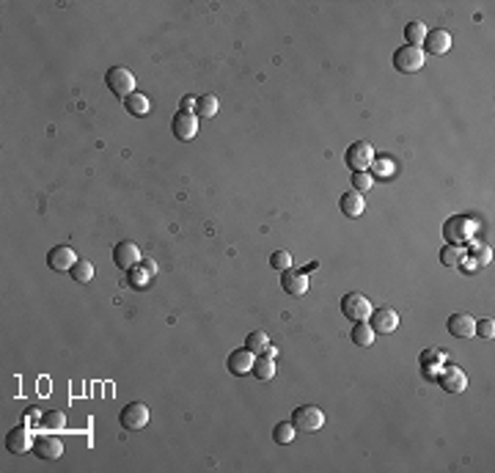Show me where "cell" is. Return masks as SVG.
Returning <instances> with one entry per match:
<instances>
[{
  "label": "cell",
  "mask_w": 495,
  "mask_h": 473,
  "mask_svg": "<svg viewBox=\"0 0 495 473\" xmlns=\"http://www.w3.org/2000/svg\"><path fill=\"white\" fill-rule=\"evenodd\" d=\"M424 63H427V55H424L421 47L405 44V47H399V50L394 52V66H396L402 74H416V72L424 69Z\"/></svg>",
  "instance_id": "obj_1"
},
{
  "label": "cell",
  "mask_w": 495,
  "mask_h": 473,
  "mask_svg": "<svg viewBox=\"0 0 495 473\" xmlns=\"http://www.w3.org/2000/svg\"><path fill=\"white\" fill-rule=\"evenodd\" d=\"M341 311H344V316H347L350 322H369V316H372L374 305L369 303V297H366V294L350 292V294H344V297H341Z\"/></svg>",
  "instance_id": "obj_2"
},
{
  "label": "cell",
  "mask_w": 495,
  "mask_h": 473,
  "mask_svg": "<svg viewBox=\"0 0 495 473\" xmlns=\"http://www.w3.org/2000/svg\"><path fill=\"white\" fill-rule=\"evenodd\" d=\"M292 424L297 427V432L311 435V432L322 430L325 413H322L316 405H300V407H294V413H292Z\"/></svg>",
  "instance_id": "obj_3"
},
{
  "label": "cell",
  "mask_w": 495,
  "mask_h": 473,
  "mask_svg": "<svg viewBox=\"0 0 495 473\" xmlns=\"http://www.w3.org/2000/svg\"><path fill=\"white\" fill-rule=\"evenodd\" d=\"M474 232H476V223L468 218V215H454L446 221L443 226V236L452 242V245H465L474 239Z\"/></svg>",
  "instance_id": "obj_4"
},
{
  "label": "cell",
  "mask_w": 495,
  "mask_h": 473,
  "mask_svg": "<svg viewBox=\"0 0 495 473\" xmlns=\"http://www.w3.org/2000/svg\"><path fill=\"white\" fill-rule=\"evenodd\" d=\"M105 83H108V88L116 94V97H130V94H135V74L130 72V69H124V66H113L110 72H108V77H105Z\"/></svg>",
  "instance_id": "obj_5"
},
{
  "label": "cell",
  "mask_w": 495,
  "mask_h": 473,
  "mask_svg": "<svg viewBox=\"0 0 495 473\" xmlns=\"http://www.w3.org/2000/svg\"><path fill=\"white\" fill-rule=\"evenodd\" d=\"M344 160H347V165H350L352 174H355V171H366V168H372V163H374V149H372V143H366V141H355V143L347 149Z\"/></svg>",
  "instance_id": "obj_6"
},
{
  "label": "cell",
  "mask_w": 495,
  "mask_h": 473,
  "mask_svg": "<svg viewBox=\"0 0 495 473\" xmlns=\"http://www.w3.org/2000/svg\"><path fill=\"white\" fill-rule=\"evenodd\" d=\"M119 421H121V427H124L127 432H138V430H143V427L149 424V407H146L143 402H130V405L119 413Z\"/></svg>",
  "instance_id": "obj_7"
},
{
  "label": "cell",
  "mask_w": 495,
  "mask_h": 473,
  "mask_svg": "<svg viewBox=\"0 0 495 473\" xmlns=\"http://www.w3.org/2000/svg\"><path fill=\"white\" fill-rule=\"evenodd\" d=\"M438 383H441V388H443L446 394H463V391L468 388V374H465L460 366H443Z\"/></svg>",
  "instance_id": "obj_8"
},
{
  "label": "cell",
  "mask_w": 495,
  "mask_h": 473,
  "mask_svg": "<svg viewBox=\"0 0 495 473\" xmlns=\"http://www.w3.org/2000/svg\"><path fill=\"white\" fill-rule=\"evenodd\" d=\"M33 443H36V438L30 435V427L25 424V427H14L8 435H6V449L11 452V454H28V449H33Z\"/></svg>",
  "instance_id": "obj_9"
},
{
  "label": "cell",
  "mask_w": 495,
  "mask_h": 473,
  "mask_svg": "<svg viewBox=\"0 0 495 473\" xmlns=\"http://www.w3.org/2000/svg\"><path fill=\"white\" fill-rule=\"evenodd\" d=\"M171 127H174V135H176L179 141H193L196 132H199V116H196V113H185V110H179V113L174 116Z\"/></svg>",
  "instance_id": "obj_10"
},
{
  "label": "cell",
  "mask_w": 495,
  "mask_h": 473,
  "mask_svg": "<svg viewBox=\"0 0 495 473\" xmlns=\"http://www.w3.org/2000/svg\"><path fill=\"white\" fill-rule=\"evenodd\" d=\"M113 261H116V267H121V270L138 267V264H141V250H138V245H135V242H119V245L113 248Z\"/></svg>",
  "instance_id": "obj_11"
},
{
  "label": "cell",
  "mask_w": 495,
  "mask_h": 473,
  "mask_svg": "<svg viewBox=\"0 0 495 473\" xmlns=\"http://www.w3.org/2000/svg\"><path fill=\"white\" fill-rule=\"evenodd\" d=\"M74 261H77V253H74L69 245H58V248H52V250L47 253V264H50L55 272H69V270L74 267Z\"/></svg>",
  "instance_id": "obj_12"
},
{
  "label": "cell",
  "mask_w": 495,
  "mask_h": 473,
  "mask_svg": "<svg viewBox=\"0 0 495 473\" xmlns=\"http://www.w3.org/2000/svg\"><path fill=\"white\" fill-rule=\"evenodd\" d=\"M33 452L39 460H58L63 457V443L50 432V435H39L36 443H33Z\"/></svg>",
  "instance_id": "obj_13"
},
{
  "label": "cell",
  "mask_w": 495,
  "mask_h": 473,
  "mask_svg": "<svg viewBox=\"0 0 495 473\" xmlns=\"http://www.w3.org/2000/svg\"><path fill=\"white\" fill-rule=\"evenodd\" d=\"M424 47L430 55H446L449 47H452V33L443 30V28H435V30H427V39H424Z\"/></svg>",
  "instance_id": "obj_14"
},
{
  "label": "cell",
  "mask_w": 495,
  "mask_h": 473,
  "mask_svg": "<svg viewBox=\"0 0 495 473\" xmlns=\"http://www.w3.org/2000/svg\"><path fill=\"white\" fill-rule=\"evenodd\" d=\"M369 325H372L374 333H394L396 325H399V316H396V311H391V308H377V311H372Z\"/></svg>",
  "instance_id": "obj_15"
},
{
  "label": "cell",
  "mask_w": 495,
  "mask_h": 473,
  "mask_svg": "<svg viewBox=\"0 0 495 473\" xmlns=\"http://www.w3.org/2000/svg\"><path fill=\"white\" fill-rule=\"evenodd\" d=\"M446 325H449V333L454 339H471L476 333V319L471 314H452Z\"/></svg>",
  "instance_id": "obj_16"
},
{
  "label": "cell",
  "mask_w": 495,
  "mask_h": 473,
  "mask_svg": "<svg viewBox=\"0 0 495 473\" xmlns=\"http://www.w3.org/2000/svg\"><path fill=\"white\" fill-rule=\"evenodd\" d=\"M281 286H283V292H286V294L300 297V294H305V292H308V278H305V272H297V270H283Z\"/></svg>",
  "instance_id": "obj_17"
},
{
  "label": "cell",
  "mask_w": 495,
  "mask_h": 473,
  "mask_svg": "<svg viewBox=\"0 0 495 473\" xmlns=\"http://www.w3.org/2000/svg\"><path fill=\"white\" fill-rule=\"evenodd\" d=\"M253 361H256V358H253V352H250L248 347L245 350H234V352L229 355V361H226V369H229L232 374H237V377H245L248 372L253 369Z\"/></svg>",
  "instance_id": "obj_18"
},
{
  "label": "cell",
  "mask_w": 495,
  "mask_h": 473,
  "mask_svg": "<svg viewBox=\"0 0 495 473\" xmlns=\"http://www.w3.org/2000/svg\"><path fill=\"white\" fill-rule=\"evenodd\" d=\"M339 207H341V215H347V218H361L363 215V210H366V201H363V193H344L341 196V201H339Z\"/></svg>",
  "instance_id": "obj_19"
},
{
  "label": "cell",
  "mask_w": 495,
  "mask_h": 473,
  "mask_svg": "<svg viewBox=\"0 0 495 473\" xmlns=\"http://www.w3.org/2000/svg\"><path fill=\"white\" fill-rule=\"evenodd\" d=\"M39 427H41L44 432H63V430H66V416L58 413V410H41Z\"/></svg>",
  "instance_id": "obj_20"
},
{
  "label": "cell",
  "mask_w": 495,
  "mask_h": 473,
  "mask_svg": "<svg viewBox=\"0 0 495 473\" xmlns=\"http://www.w3.org/2000/svg\"><path fill=\"white\" fill-rule=\"evenodd\" d=\"M124 108L132 113V116H146L149 110H152V102H149V97L146 94H130L127 99H124Z\"/></svg>",
  "instance_id": "obj_21"
},
{
  "label": "cell",
  "mask_w": 495,
  "mask_h": 473,
  "mask_svg": "<svg viewBox=\"0 0 495 473\" xmlns=\"http://www.w3.org/2000/svg\"><path fill=\"white\" fill-rule=\"evenodd\" d=\"M352 341L358 344V347H372L374 344V330H372V325H366V322H355V328H352Z\"/></svg>",
  "instance_id": "obj_22"
},
{
  "label": "cell",
  "mask_w": 495,
  "mask_h": 473,
  "mask_svg": "<svg viewBox=\"0 0 495 473\" xmlns=\"http://www.w3.org/2000/svg\"><path fill=\"white\" fill-rule=\"evenodd\" d=\"M294 438H297V427H294L292 421H281V424H275V430H272V441H275V443L289 446Z\"/></svg>",
  "instance_id": "obj_23"
},
{
  "label": "cell",
  "mask_w": 495,
  "mask_h": 473,
  "mask_svg": "<svg viewBox=\"0 0 495 473\" xmlns=\"http://www.w3.org/2000/svg\"><path fill=\"white\" fill-rule=\"evenodd\" d=\"M250 374H253L256 380H272V374H275V363H272V358H267V355L256 358Z\"/></svg>",
  "instance_id": "obj_24"
},
{
  "label": "cell",
  "mask_w": 495,
  "mask_h": 473,
  "mask_svg": "<svg viewBox=\"0 0 495 473\" xmlns=\"http://www.w3.org/2000/svg\"><path fill=\"white\" fill-rule=\"evenodd\" d=\"M245 347L253 355H264V350L270 347V336H267L264 330H253V333H248Z\"/></svg>",
  "instance_id": "obj_25"
},
{
  "label": "cell",
  "mask_w": 495,
  "mask_h": 473,
  "mask_svg": "<svg viewBox=\"0 0 495 473\" xmlns=\"http://www.w3.org/2000/svg\"><path fill=\"white\" fill-rule=\"evenodd\" d=\"M196 113H199V119H212V116L218 113V97H215V94H204V97H199V102H196Z\"/></svg>",
  "instance_id": "obj_26"
},
{
  "label": "cell",
  "mask_w": 495,
  "mask_h": 473,
  "mask_svg": "<svg viewBox=\"0 0 495 473\" xmlns=\"http://www.w3.org/2000/svg\"><path fill=\"white\" fill-rule=\"evenodd\" d=\"M72 278L77 283H91L94 281V264L88 259H77L74 267H72Z\"/></svg>",
  "instance_id": "obj_27"
},
{
  "label": "cell",
  "mask_w": 495,
  "mask_h": 473,
  "mask_svg": "<svg viewBox=\"0 0 495 473\" xmlns=\"http://www.w3.org/2000/svg\"><path fill=\"white\" fill-rule=\"evenodd\" d=\"M405 39H407V44L421 47L424 39H427V28H424V22H407V28H405Z\"/></svg>",
  "instance_id": "obj_28"
},
{
  "label": "cell",
  "mask_w": 495,
  "mask_h": 473,
  "mask_svg": "<svg viewBox=\"0 0 495 473\" xmlns=\"http://www.w3.org/2000/svg\"><path fill=\"white\" fill-rule=\"evenodd\" d=\"M130 275H127V281H130V286H135V289H146L149 283H152V275L138 264V267H132V270H127Z\"/></svg>",
  "instance_id": "obj_29"
},
{
  "label": "cell",
  "mask_w": 495,
  "mask_h": 473,
  "mask_svg": "<svg viewBox=\"0 0 495 473\" xmlns=\"http://www.w3.org/2000/svg\"><path fill=\"white\" fill-rule=\"evenodd\" d=\"M292 264H294V259H292V253L289 250H275L272 256H270V267L272 270H292Z\"/></svg>",
  "instance_id": "obj_30"
},
{
  "label": "cell",
  "mask_w": 495,
  "mask_h": 473,
  "mask_svg": "<svg viewBox=\"0 0 495 473\" xmlns=\"http://www.w3.org/2000/svg\"><path fill=\"white\" fill-rule=\"evenodd\" d=\"M460 259H463L460 245H446V248L441 250V261H443L446 267H457V264H460Z\"/></svg>",
  "instance_id": "obj_31"
},
{
  "label": "cell",
  "mask_w": 495,
  "mask_h": 473,
  "mask_svg": "<svg viewBox=\"0 0 495 473\" xmlns=\"http://www.w3.org/2000/svg\"><path fill=\"white\" fill-rule=\"evenodd\" d=\"M372 185H374V179H372L369 171H355V174H352V188H355L358 193H366Z\"/></svg>",
  "instance_id": "obj_32"
},
{
  "label": "cell",
  "mask_w": 495,
  "mask_h": 473,
  "mask_svg": "<svg viewBox=\"0 0 495 473\" xmlns=\"http://www.w3.org/2000/svg\"><path fill=\"white\" fill-rule=\"evenodd\" d=\"M474 336H479V339H485V341H490L495 336V322L493 319H482V322H476V333Z\"/></svg>",
  "instance_id": "obj_33"
},
{
  "label": "cell",
  "mask_w": 495,
  "mask_h": 473,
  "mask_svg": "<svg viewBox=\"0 0 495 473\" xmlns=\"http://www.w3.org/2000/svg\"><path fill=\"white\" fill-rule=\"evenodd\" d=\"M196 102H199V97H185L179 110H185V113H193V110H196Z\"/></svg>",
  "instance_id": "obj_34"
},
{
  "label": "cell",
  "mask_w": 495,
  "mask_h": 473,
  "mask_svg": "<svg viewBox=\"0 0 495 473\" xmlns=\"http://www.w3.org/2000/svg\"><path fill=\"white\" fill-rule=\"evenodd\" d=\"M141 267H143V270H146L152 278L157 275V261H154V259H141Z\"/></svg>",
  "instance_id": "obj_35"
}]
</instances>
